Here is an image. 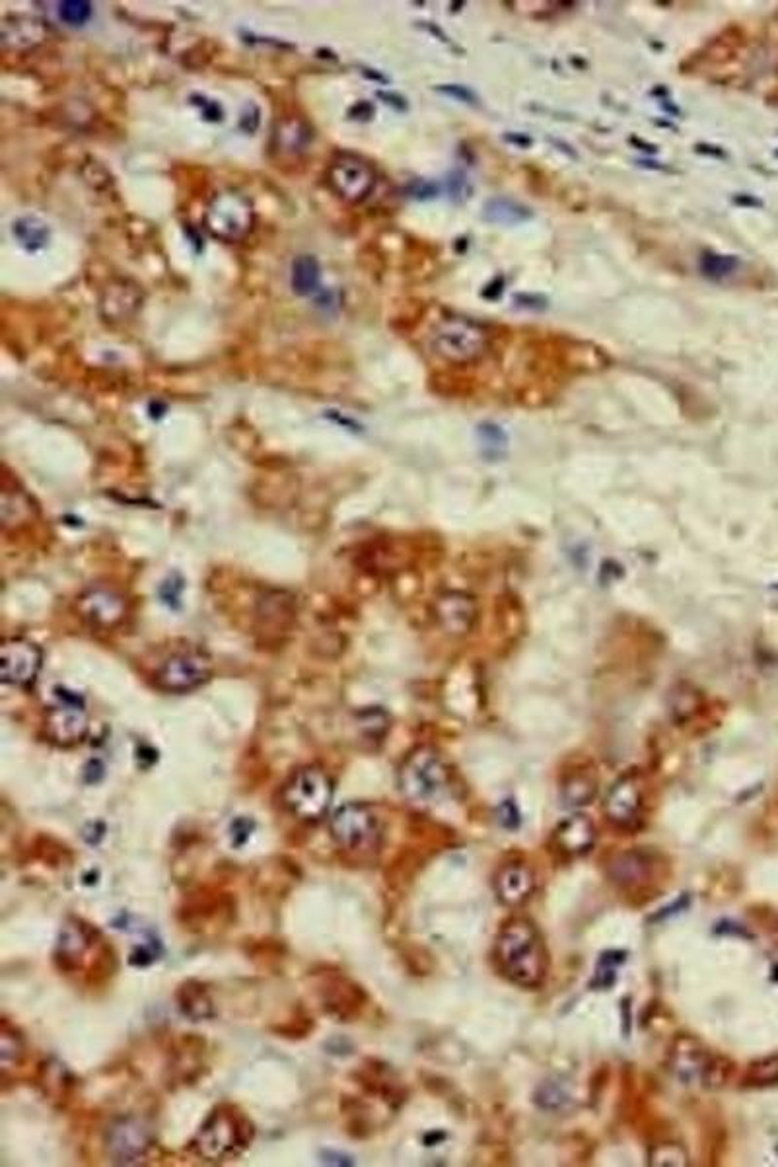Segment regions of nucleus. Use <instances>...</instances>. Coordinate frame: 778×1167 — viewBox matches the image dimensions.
<instances>
[{
    "label": "nucleus",
    "mask_w": 778,
    "mask_h": 1167,
    "mask_svg": "<svg viewBox=\"0 0 778 1167\" xmlns=\"http://www.w3.org/2000/svg\"><path fill=\"white\" fill-rule=\"evenodd\" d=\"M493 963L510 985L539 989L549 973V952L539 928L522 917L506 920L496 934Z\"/></svg>",
    "instance_id": "1"
},
{
    "label": "nucleus",
    "mask_w": 778,
    "mask_h": 1167,
    "mask_svg": "<svg viewBox=\"0 0 778 1167\" xmlns=\"http://www.w3.org/2000/svg\"><path fill=\"white\" fill-rule=\"evenodd\" d=\"M397 786L403 798L415 806L442 804L454 792V777L446 759L432 747L413 749L399 767Z\"/></svg>",
    "instance_id": "2"
},
{
    "label": "nucleus",
    "mask_w": 778,
    "mask_h": 1167,
    "mask_svg": "<svg viewBox=\"0 0 778 1167\" xmlns=\"http://www.w3.org/2000/svg\"><path fill=\"white\" fill-rule=\"evenodd\" d=\"M253 1138V1127L248 1119L230 1105L214 1109L209 1119L197 1132L193 1140V1150L209 1160L220 1162L238 1156L246 1150Z\"/></svg>",
    "instance_id": "3"
},
{
    "label": "nucleus",
    "mask_w": 778,
    "mask_h": 1167,
    "mask_svg": "<svg viewBox=\"0 0 778 1167\" xmlns=\"http://www.w3.org/2000/svg\"><path fill=\"white\" fill-rule=\"evenodd\" d=\"M329 829L337 847L353 856H374L382 849V821L374 808L364 802H347L337 808L331 815Z\"/></svg>",
    "instance_id": "4"
},
{
    "label": "nucleus",
    "mask_w": 778,
    "mask_h": 1167,
    "mask_svg": "<svg viewBox=\"0 0 778 1167\" xmlns=\"http://www.w3.org/2000/svg\"><path fill=\"white\" fill-rule=\"evenodd\" d=\"M281 800L286 812L296 819L318 823L331 806L333 782L319 767H302L284 784Z\"/></svg>",
    "instance_id": "5"
},
{
    "label": "nucleus",
    "mask_w": 778,
    "mask_h": 1167,
    "mask_svg": "<svg viewBox=\"0 0 778 1167\" xmlns=\"http://www.w3.org/2000/svg\"><path fill=\"white\" fill-rule=\"evenodd\" d=\"M489 337L481 323L469 318H444L432 331L430 347L450 364H471L487 353Z\"/></svg>",
    "instance_id": "6"
},
{
    "label": "nucleus",
    "mask_w": 778,
    "mask_h": 1167,
    "mask_svg": "<svg viewBox=\"0 0 778 1167\" xmlns=\"http://www.w3.org/2000/svg\"><path fill=\"white\" fill-rule=\"evenodd\" d=\"M673 1074L687 1086L716 1088L726 1080L728 1066L693 1037H679L672 1049Z\"/></svg>",
    "instance_id": "7"
},
{
    "label": "nucleus",
    "mask_w": 778,
    "mask_h": 1167,
    "mask_svg": "<svg viewBox=\"0 0 778 1167\" xmlns=\"http://www.w3.org/2000/svg\"><path fill=\"white\" fill-rule=\"evenodd\" d=\"M90 730V714L82 695L65 687L55 689V701L45 712V736L59 747L84 742Z\"/></svg>",
    "instance_id": "8"
},
{
    "label": "nucleus",
    "mask_w": 778,
    "mask_h": 1167,
    "mask_svg": "<svg viewBox=\"0 0 778 1167\" xmlns=\"http://www.w3.org/2000/svg\"><path fill=\"white\" fill-rule=\"evenodd\" d=\"M253 220L255 214L251 203L236 191L218 193L205 214L207 230L224 242L244 240L253 228Z\"/></svg>",
    "instance_id": "9"
},
{
    "label": "nucleus",
    "mask_w": 778,
    "mask_h": 1167,
    "mask_svg": "<svg viewBox=\"0 0 778 1167\" xmlns=\"http://www.w3.org/2000/svg\"><path fill=\"white\" fill-rule=\"evenodd\" d=\"M213 662L201 650L170 656L156 672V687L166 693H189L211 681Z\"/></svg>",
    "instance_id": "10"
},
{
    "label": "nucleus",
    "mask_w": 778,
    "mask_h": 1167,
    "mask_svg": "<svg viewBox=\"0 0 778 1167\" xmlns=\"http://www.w3.org/2000/svg\"><path fill=\"white\" fill-rule=\"evenodd\" d=\"M43 666V652L36 642L24 637L2 640L0 646V675L2 683L10 687L30 689Z\"/></svg>",
    "instance_id": "11"
},
{
    "label": "nucleus",
    "mask_w": 778,
    "mask_h": 1167,
    "mask_svg": "<svg viewBox=\"0 0 778 1167\" xmlns=\"http://www.w3.org/2000/svg\"><path fill=\"white\" fill-rule=\"evenodd\" d=\"M329 189L347 203H362L376 187V174L358 156L341 154L327 168Z\"/></svg>",
    "instance_id": "12"
},
{
    "label": "nucleus",
    "mask_w": 778,
    "mask_h": 1167,
    "mask_svg": "<svg viewBox=\"0 0 778 1167\" xmlns=\"http://www.w3.org/2000/svg\"><path fill=\"white\" fill-rule=\"evenodd\" d=\"M646 794L642 778L631 773L619 778L607 792L603 802L605 817L619 829H635L642 821Z\"/></svg>",
    "instance_id": "13"
},
{
    "label": "nucleus",
    "mask_w": 778,
    "mask_h": 1167,
    "mask_svg": "<svg viewBox=\"0 0 778 1167\" xmlns=\"http://www.w3.org/2000/svg\"><path fill=\"white\" fill-rule=\"evenodd\" d=\"M76 611L80 619L88 623L92 629L109 631L125 621L127 602L115 588L98 584L86 588L78 596Z\"/></svg>",
    "instance_id": "14"
},
{
    "label": "nucleus",
    "mask_w": 778,
    "mask_h": 1167,
    "mask_svg": "<svg viewBox=\"0 0 778 1167\" xmlns=\"http://www.w3.org/2000/svg\"><path fill=\"white\" fill-rule=\"evenodd\" d=\"M107 1154L115 1164H141L152 1148V1134L141 1119L127 1117L115 1121L106 1136Z\"/></svg>",
    "instance_id": "15"
},
{
    "label": "nucleus",
    "mask_w": 778,
    "mask_h": 1167,
    "mask_svg": "<svg viewBox=\"0 0 778 1167\" xmlns=\"http://www.w3.org/2000/svg\"><path fill=\"white\" fill-rule=\"evenodd\" d=\"M434 615L438 625L454 637H463L471 633L477 623L479 609L477 603L463 592H444L434 602Z\"/></svg>",
    "instance_id": "16"
},
{
    "label": "nucleus",
    "mask_w": 778,
    "mask_h": 1167,
    "mask_svg": "<svg viewBox=\"0 0 778 1167\" xmlns=\"http://www.w3.org/2000/svg\"><path fill=\"white\" fill-rule=\"evenodd\" d=\"M496 899L506 907H522L535 889V876L528 864L522 862H508L496 872L495 882Z\"/></svg>",
    "instance_id": "17"
},
{
    "label": "nucleus",
    "mask_w": 778,
    "mask_h": 1167,
    "mask_svg": "<svg viewBox=\"0 0 778 1167\" xmlns=\"http://www.w3.org/2000/svg\"><path fill=\"white\" fill-rule=\"evenodd\" d=\"M319 996L325 1012L339 1022H347L362 1006V991L341 975H325L319 985Z\"/></svg>",
    "instance_id": "18"
},
{
    "label": "nucleus",
    "mask_w": 778,
    "mask_h": 1167,
    "mask_svg": "<svg viewBox=\"0 0 778 1167\" xmlns=\"http://www.w3.org/2000/svg\"><path fill=\"white\" fill-rule=\"evenodd\" d=\"M596 843V827L590 817L582 814L563 819L553 831V847L566 858L588 854Z\"/></svg>",
    "instance_id": "19"
},
{
    "label": "nucleus",
    "mask_w": 778,
    "mask_h": 1167,
    "mask_svg": "<svg viewBox=\"0 0 778 1167\" xmlns=\"http://www.w3.org/2000/svg\"><path fill=\"white\" fill-rule=\"evenodd\" d=\"M141 306V290L129 281L109 284L100 300V312L106 321H125L135 316Z\"/></svg>",
    "instance_id": "20"
},
{
    "label": "nucleus",
    "mask_w": 778,
    "mask_h": 1167,
    "mask_svg": "<svg viewBox=\"0 0 778 1167\" xmlns=\"http://www.w3.org/2000/svg\"><path fill=\"white\" fill-rule=\"evenodd\" d=\"M0 36H2L4 49L22 51V49H30V47H36L39 43H43L47 39V28L41 20H36V18L16 16V18H6L2 22Z\"/></svg>",
    "instance_id": "21"
},
{
    "label": "nucleus",
    "mask_w": 778,
    "mask_h": 1167,
    "mask_svg": "<svg viewBox=\"0 0 778 1167\" xmlns=\"http://www.w3.org/2000/svg\"><path fill=\"white\" fill-rule=\"evenodd\" d=\"M654 862L642 852H625L611 864V880L625 889L644 887L652 880Z\"/></svg>",
    "instance_id": "22"
},
{
    "label": "nucleus",
    "mask_w": 778,
    "mask_h": 1167,
    "mask_svg": "<svg viewBox=\"0 0 778 1167\" xmlns=\"http://www.w3.org/2000/svg\"><path fill=\"white\" fill-rule=\"evenodd\" d=\"M90 946H92V934L86 928V924H82L80 920H71L65 924V928L61 932L59 948H57V961L65 969H76L80 959L90 950Z\"/></svg>",
    "instance_id": "23"
},
{
    "label": "nucleus",
    "mask_w": 778,
    "mask_h": 1167,
    "mask_svg": "<svg viewBox=\"0 0 778 1167\" xmlns=\"http://www.w3.org/2000/svg\"><path fill=\"white\" fill-rule=\"evenodd\" d=\"M37 516V506L22 489L4 487L0 502V518L4 530H18L30 524Z\"/></svg>",
    "instance_id": "24"
},
{
    "label": "nucleus",
    "mask_w": 778,
    "mask_h": 1167,
    "mask_svg": "<svg viewBox=\"0 0 778 1167\" xmlns=\"http://www.w3.org/2000/svg\"><path fill=\"white\" fill-rule=\"evenodd\" d=\"M177 1004L181 1012L193 1022L211 1020L214 1016L213 998L197 981H187L185 985H181V989L177 991Z\"/></svg>",
    "instance_id": "25"
},
{
    "label": "nucleus",
    "mask_w": 778,
    "mask_h": 1167,
    "mask_svg": "<svg viewBox=\"0 0 778 1167\" xmlns=\"http://www.w3.org/2000/svg\"><path fill=\"white\" fill-rule=\"evenodd\" d=\"M12 234H14L16 242L28 253H37V251L47 248V244L51 240L49 224L34 214H26V216L16 218L12 224Z\"/></svg>",
    "instance_id": "26"
},
{
    "label": "nucleus",
    "mask_w": 778,
    "mask_h": 1167,
    "mask_svg": "<svg viewBox=\"0 0 778 1167\" xmlns=\"http://www.w3.org/2000/svg\"><path fill=\"white\" fill-rule=\"evenodd\" d=\"M531 218H533L531 209L506 197H495L487 201L483 207V220L496 226H520Z\"/></svg>",
    "instance_id": "27"
},
{
    "label": "nucleus",
    "mask_w": 778,
    "mask_h": 1167,
    "mask_svg": "<svg viewBox=\"0 0 778 1167\" xmlns=\"http://www.w3.org/2000/svg\"><path fill=\"white\" fill-rule=\"evenodd\" d=\"M290 284L298 296H312L321 284V267L314 255H298L290 267Z\"/></svg>",
    "instance_id": "28"
},
{
    "label": "nucleus",
    "mask_w": 778,
    "mask_h": 1167,
    "mask_svg": "<svg viewBox=\"0 0 778 1167\" xmlns=\"http://www.w3.org/2000/svg\"><path fill=\"white\" fill-rule=\"evenodd\" d=\"M740 267V259L736 255H726V253H716V251H705L701 255L699 261V269L701 273L710 279V281H722L730 275H734Z\"/></svg>",
    "instance_id": "29"
},
{
    "label": "nucleus",
    "mask_w": 778,
    "mask_h": 1167,
    "mask_svg": "<svg viewBox=\"0 0 778 1167\" xmlns=\"http://www.w3.org/2000/svg\"><path fill=\"white\" fill-rule=\"evenodd\" d=\"M275 139L279 141V148L283 150L302 152L312 139V131L300 119H288L275 133Z\"/></svg>",
    "instance_id": "30"
},
{
    "label": "nucleus",
    "mask_w": 778,
    "mask_h": 1167,
    "mask_svg": "<svg viewBox=\"0 0 778 1167\" xmlns=\"http://www.w3.org/2000/svg\"><path fill=\"white\" fill-rule=\"evenodd\" d=\"M596 796V782L586 775L568 778L563 786V798L568 806H584Z\"/></svg>",
    "instance_id": "31"
},
{
    "label": "nucleus",
    "mask_w": 778,
    "mask_h": 1167,
    "mask_svg": "<svg viewBox=\"0 0 778 1167\" xmlns=\"http://www.w3.org/2000/svg\"><path fill=\"white\" fill-rule=\"evenodd\" d=\"M648 1164L650 1166H687L689 1164V1154L673 1142H664V1144H656L648 1156Z\"/></svg>",
    "instance_id": "32"
},
{
    "label": "nucleus",
    "mask_w": 778,
    "mask_h": 1167,
    "mask_svg": "<svg viewBox=\"0 0 778 1167\" xmlns=\"http://www.w3.org/2000/svg\"><path fill=\"white\" fill-rule=\"evenodd\" d=\"M24 1055V1045H22V1037L10 1029L8 1024L2 1027V1035H0V1059H2V1066L4 1070L12 1068L14 1064H18Z\"/></svg>",
    "instance_id": "33"
},
{
    "label": "nucleus",
    "mask_w": 778,
    "mask_h": 1167,
    "mask_svg": "<svg viewBox=\"0 0 778 1167\" xmlns=\"http://www.w3.org/2000/svg\"><path fill=\"white\" fill-rule=\"evenodd\" d=\"M57 14L69 26H84L94 14V4L88 0H65L59 2Z\"/></svg>",
    "instance_id": "34"
},
{
    "label": "nucleus",
    "mask_w": 778,
    "mask_h": 1167,
    "mask_svg": "<svg viewBox=\"0 0 778 1167\" xmlns=\"http://www.w3.org/2000/svg\"><path fill=\"white\" fill-rule=\"evenodd\" d=\"M747 1082L751 1086H771L778 1084V1057H769L753 1062L747 1070Z\"/></svg>",
    "instance_id": "35"
},
{
    "label": "nucleus",
    "mask_w": 778,
    "mask_h": 1167,
    "mask_svg": "<svg viewBox=\"0 0 778 1167\" xmlns=\"http://www.w3.org/2000/svg\"><path fill=\"white\" fill-rule=\"evenodd\" d=\"M436 90H438L440 94L448 96V98H454L456 102H461V104H467V106H479V98H477V94H475L471 88L463 86V84H442V86H438Z\"/></svg>",
    "instance_id": "36"
},
{
    "label": "nucleus",
    "mask_w": 778,
    "mask_h": 1167,
    "mask_svg": "<svg viewBox=\"0 0 778 1167\" xmlns=\"http://www.w3.org/2000/svg\"><path fill=\"white\" fill-rule=\"evenodd\" d=\"M514 302L520 308L533 310V312H543V310L549 308V300L545 296H541V294H516L514 296Z\"/></svg>",
    "instance_id": "37"
},
{
    "label": "nucleus",
    "mask_w": 778,
    "mask_h": 1167,
    "mask_svg": "<svg viewBox=\"0 0 778 1167\" xmlns=\"http://www.w3.org/2000/svg\"><path fill=\"white\" fill-rule=\"evenodd\" d=\"M251 829H253V821L240 817L232 823V837L236 839L238 845H244L251 835Z\"/></svg>",
    "instance_id": "38"
},
{
    "label": "nucleus",
    "mask_w": 778,
    "mask_h": 1167,
    "mask_svg": "<svg viewBox=\"0 0 778 1167\" xmlns=\"http://www.w3.org/2000/svg\"><path fill=\"white\" fill-rule=\"evenodd\" d=\"M193 98H195L193 104L201 106V111H203V115L207 119H211V121H220L222 119V109H220V106L216 102H211V100L201 98V96H193Z\"/></svg>",
    "instance_id": "39"
},
{
    "label": "nucleus",
    "mask_w": 778,
    "mask_h": 1167,
    "mask_svg": "<svg viewBox=\"0 0 778 1167\" xmlns=\"http://www.w3.org/2000/svg\"><path fill=\"white\" fill-rule=\"evenodd\" d=\"M502 292H504V277L498 275L491 283L485 286V290H483L481 296L487 298V300H498L502 296Z\"/></svg>",
    "instance_id": "40"
},
{
    "label": "nucleus",
    "mask_w": 778,
    "mask_h": 1167,
    "mask_svg": "<svg viewBox=\"0 0 778 1167\" xmlns=\"http://www.w3.org/2000/svg\"><path fill=\"white\" fill-rule=\"evenodd\" d=\"M695 150L699 154H708L714 158H726V152L720 146H712V144H695Z\"/></svg>",
    "instance_id": "41"
},
{
    "label": "nucleus",
    "mask_w": 778,
    "mask_h": 1167,
    "mask_svg": "<svg viewBox=\"0 0 778 1167\" xmlns=\"http://www.w3.org/2000/svg\"><path fill=\"white\" fill-rule=\"evenodd\" d=\"M504 141L510 142V144H516L518 148H530L531 142H533L531 141L530 137H528V135H522V133H520V135H516V133H506V135H504Z\"/></svg>",
    "instance_id": "42"
},
{
    "label": "nucleus",
    "mask_w": 778,
    "mask_h": 1167,
    "mask_svg": "<svg viewBox=\"0 0 778 1167\" xmlns=\"http://www.w3.org/2000/svg\"><path fill=\"white\" fill-rule=\"evenodd\" d=\"M734 203H736V205H742V207H763V203H761L759 199H755V197H751V195H745V193H742V195H736V197H734Z\"/></svg>",
    "instance_id": "43"
},
{
    "label": "nucleus",
    "mask_w": 778,
    "mask_h": 1167,
    "mask_svg": "<svg viewBox=\"0 0 778 1167\" xmlns=\"http://www.w3.org/2000/svg\"><path fill=\"white\" fill-rule=\"evenodd\" d=\"M380 98H384V100H388V102H386V104H389V106L397 107V109H407V104H405V100H403V98H399V96H389V94H384V92H380Z\"/></svg>",
    "instance_id": "44"
},
{
    "label": "nucleus",
    "mask_w": 778,
    "mask_h": 1167,
    "mask_svg": "<svg viewBox=\"0 0 778 1167\" xmlns=\"http://www.w3.org/2000/svg\"><path fill=\"white\" fill-rule=\"evenodd\" d=\"M631 142H633V144H635V146H638V150H646V152H648V154H656V152H658V146H656V144H648V142H640V141H638L637 137H633V139H631Z\"/></svg>",
    "instance_id": "45"
}]
</instances>
